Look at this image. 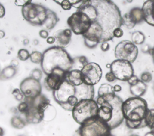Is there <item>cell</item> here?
Masks as SVG:
<instances>
[{
  "mask_svg": "<svg viewBox=\"0 0 154 136\" xmlns=\"http://www.w3.org/2000/svg\"><path fill=\"white\" fill-rule=\"evenodd\" d=\"M77 11L87 14L91 20L90 28L82 35L88 48L112 40L114 31L122 26L120 11L112 1L89 0Z\"/></svg>",
  "mask_w": 154,
  "mask_h": 136,
  "instance_id": "cell-1",
  "label": "cell"
},
{
  "mask_svg": "<svg viewBox=\"0 0 154 136\" xmlns=\"http://www.w3.org/2000/svg\"><path fill=\"white\" fill-rule=\"evenodd\" d=\"M54 100L64 110L72 111L74 107L82 99H93L94 96L93 86L84 83L74 86L64 80L60 87L52 92Z\"/></svg>",
  "mask_w": 154,
  "mask_h": 136,
  "instance_id": "cell-2",
  "label": "cell"
},
{
  "mask_svg": "<svg viewBox=\"0 0 154 136\" xmlns=\"http://www.w3.org/2000/svg\"><path fill=\"white\" fill-rule=\"evenodd\" d=\"M40 64L46 75L56 73L65 77L72 68L73 59L64 49L52 46L44 51Z\"/></svg>",
  "mask_w": 154,
  "mask_h": 136,
  "instance_id": "cell-3",
  "label": "cell"
},
{
  "mask_svg": "<svg viewBox=\"0 0 154 136\" xmlns=\"http://www.w3.org/2000/svg\"><path fill=\"white\" fill-rule=\"evenodd\" d=\"M149 108L146 101L137 96L130 97L123 101L122 112L126 126L130 129L146 127L145 117Z\"/></svg>",
  "mask_w": 154,
  "mask_h": 136,
  "instance_id": "cell-4",
  "label": "cell"
},
{
  "mask_svg": "<svg viewBox=\"0 0 154 136\" xmlns=\"http://www.w3.org/2000/svg\"><path fill=\"white\" fill-rule=\"evenodd\" d=\"M123 101L116 95L114 99L109 101H103L99 105L97 116L106 122L111 129L119 126L123 121L122 104Z\"/></svg>",
  "mask_w": 154,
  "mask_h": 136,
  "instance_id": "cell-5",
  "label": "cell"
},
{
  "mask_svg": "<svg viewBox=\"0 0 154 136\" xmlns=\"http://www.w3.org/2000/svg\"><path fill=\"white\" fill-rule=\"evenodd\" d=\"M111 131L106 122L96 116L80 125L73 136H109Z\"/></svg>",
  "mask_w": 154,
  "mask_h": 136,
  "instance_id": "cell-6",
  "label": "cell"
},
{
  "mask_svg": "<svg viewBox=\"0 0 154 136\" xmlns=\"http://www.w3.org/2000/svg\"><path fill=\"white\" fill-rule=\"evenodd\" d=\"M99 105L93 99H82L73 108L72 117L75 121L81 125L86 120L97 116Z\"/></svg>",
  "mask_w": 154,
  "mask_h": 136,
  "instance_id": "cell-7",
  "label": "cell"
},
{
  "mask_svg": "<svg viewBox=\"0 0 154 136\" xmlns=\"http://www.w3.org/2000/svg\"><path fill=\"white\" fill-rule=\"evenodd\" d=\"M47 10L45 7L34 3H29L22 7V14L25 20L34 26H42L46 16Z\"/></svg>",
  "mask_w": 154,
  "mask_h": 136,
  "instance_id": "cell-8",
  "label": "cell"
},
{
  "mask_svg": "<svg viewBox=\"0 0 154 136\" xmlns=\"http://www.w3.org/2000/svg\"><path fill=\"white\" fill-rule=\"evenodd\" d=\"M67 24L72 32L76 35H84L90 27L91 20L83 12L76 11L67 19Z\"/></svg>",
  "mask_w": 154,
  "mask_h": 136,
  "instance_id": "cell-9",
  "label": "cell"
},
{
  "mask_svg": "<svg viewBox=\"0 0 154 136\" xmlns=\"http://www.w3.org/2000/svg\"><path fill=\"white\" fill-rule=\"evenodd\" d=\"M138 49L132 41L123 40L117 44L115 48L114 55L117 59L125 60L131 64L137 58Z\"/></svg>",
  "mask_w": 154,
  "mask_h": 136,
  "instance_id": "cell-10",
  "label": "cell"
},
{
  "mask_svg": "<svg viewBox=\"0 0 154 136\" xmlns=\"http://www.w3.org/2000/svg\"><path fill=\"white\" fill-rule=\"evenodd\" d=\"M110 71L113 73L116 79L127 81L134 75V68L132 64L125 60L116 59L110 64Z\"/></svg>",
  "mask_w": 154,
  "mask_h": 136,
  "instance_id": "cell-11",
  "label": "cell"
},
{
  "mask_svg": "<svg viewBox=\"0 0 154 136\" xmlns=\"http://www.w3.org/2000/svg\"><path fill=\"white\" fill-rule=\"evenodd\" d=\"M81 77L84 84L93 86L100 80L102 71L100 65L95 62H89L81 71Z\"/></svg>",
  "mask_w": 154,
  "mask_h": 136,
  "instance_id": "cell-12",
  "label": "cell"
},
{
  "mask_svg": "<svg viewBox=\"0 0 154 136\" xmlns=\"http://www.w3.org/2000/svg\"><path fill=\"white\" fill-rule=\"evenodd\" d=\"M20 90L25 98H34L42 94V86L40 81L31 77L25 78L20 83Z\"/></svg>",
  "mask_w": 154,
  "mask_h": 136,
  "instance_id": "cell-13",
  "label": "cell"
},
{
  "mask_svg": "<svg viewBox=\"0 0 154 136\" xmlns=\"http://www.w3.org/2000/svg\"><path fill=\"white\" fill-rule=\"evenodd\" d=\"M113 86L109 84H102L98 89V96L96 99L97 105L103 101H109L116 96Z\"/></svg>",
  "mask_w": 154,
  "mask_h": 136,
  "instance_id": "cell-14",
  "label": "cell"
},
{
  "mask_svg": "<svg viewBox=\"0 0 154 136\" xmlns=\"http://www.w3.org/2000/svg\"><path fill=\"white\" fill-rule=\"evenodd\" d=\"M71 36L72 31L70 29H60L57 31L54 35L55 38L54 46L64 49L70 43Z\"/></svg>",
  "mask_w": 154,
  "mask_h": 136,
  "instance_id": "cell-15",
  "label": "cell"
},
{
  "mask_svg": "<svg viewBox=\"0 0 154 136\" xmlns=\"http://www.w3.org/2000/svg\"><path fill=\"white\" fill-rule=\"evenodd\" d=\"M65 77L56 73H52L47 75L45 78L44 85L48 90L54 91L57 90L62 84Z\"/></svg>",
  "mask_w": 154,
  "mask_h": 136,
  "instance_id": "cell-16",
  "label": "cell"
},
{
  "mask_svg": "<svg viewBox=\"0 0 154 136\" xmlns=\"http://www.w3.org/2000/svg\"><path fill=\"white\" fill-rule=\"evenodd\" d=\"M24 101L27 102L29 105L33 106L43 112L45 111L50 105L49 99L42 94L34 98H25Z\"/></svg>",
  "mask_w": 154,
  "mask_h": 136,
  "instance_id": "cell-17",
  "label": "cell"
},
{
  "mask_svg": "<svg viewBox=\"0 0 154 136\" xmlns=\"http://www.w3.org/2000/svg\"><path fill=\"white\" fill-rule=\"evenodd\" d=\"M29 106L28 110L25 114L26 122L28 123H38L42 122L45 116V112L33 106Z\"/></svg>",
  "mask_w": 154,
  "mask_h": 136,
  "instance_id": "cell-18",
  "label": "cell"
},
{
  "mask_svg": "<svg viewBox=\"0 0 154 136\" xmlns=\"http://www.w3.org/2000/svg\"><path fill=\"white\" fill-rule=\"evenodd\" d=\"M144 15V20L149 25L154 26V0L144 2L141 8Z\"/></svg>",
  "mask_w": 154,
  "mask_h": 136,
  "instance_id": "cell-19",
  "label": "cell"
},
{
  "mask_svg": "<svg viewBox=\"0 0 154 136\" xmlns=\"http://www.w3.org/2000/svg\"><path fill=\"white\" fill-rule=\"evenodd\" d=\"M64 80L74 86H79L84 83L81 77V72L78 69H72L67 72Z\"/></svg>",
  "mask_w": 154,
  "mask_h": 136,
  "instance_id": "cell-20",
  "label": "cell"
},
{
  "mask_svg": "<svg viewBox=\"0 0 154 136\" xmlns=\"http://www.w3.org/2000/svg\"><path fill=\"white\" fill-rule=\"evenodd\" d=\"M59 20V18L54 11L48 9L46 19L42 26H43L47 30H51L55 27Z\"/></svg>",
  "mask_w": 154,
  "mask_h": 136,
  "instance_id": "cell-21",
  "label": "cell"
},
{
  "mask_svg": "<svg viewBox=\"0 0 154 136\" xmlns=\"http://www.w3.org/2000/svg\"><path fill=\"white\" fill-rule=\"evenodd\" d=\"M147 90L146 84L143 82L141 80L135 85L131 86L130 87L131 93L134 95L135 96L141 97L143 96Z\"/></svg>",
  "mask_w": 154,
  "mask_h": 136,
  "instance_id": "cell-22",
  "label": "cell"
},
{
  "mask_svg": "<svg viewBox=\"0 0 154 136\" xmlns=\"http://www.w3.org/2000/svg\"><path fill=\"white\" fill-rule=\"evenodd\" d=\"M17 72L16 68L13 65H9L5 67L0 72V80H5L11 78Z\"/></svg>",
  "mask_w": 154,
  "mask_h": 136,
  "instance_id": "cell-23",
  "label": "cell"
},
{
  "mask_svg": "<svg viewBox=\"0 0 154 136\" xmlns=\"http://www.w3.org/2000/svg\"><path fill=\"white\" fill-rule=\"evenodd\" d=\"M88 64V62L85 56H77L75 58H73V65L72 69H78L81 71L82 69Z\"/></svg>",
  "mask_w": 154,
  "mask_h": 136,
  "instance_id": "cell-24",
  "label": "cell"
},
{
  "mask_svg": "<svg viewBox=\"0 0 154 136\" xmlns=\"http://www.w3.org/2000/svg\"><path fill=\"white\" fill-rule=\"evenodd\" d=\"M129 14L135 23H140L144 20V15L141 8L138 7L133 8L130 10Z\"/></svg>",
  "mask_w": 154,
  "mask_h": 136,
  "instance_id": "cell-25",
  "label": "cell"
},
{
  "mask_svg": "<svg viewBox=\"0 0 154 136\" xmlns=\"http://www.w3.org/2000/svg\"><path fill=\"white\" fill-rule=\"evenodd\" d=\"M26 122L19 116H14L11 119V126L17 129H22L26 125Z\"/></svg>",
  "mask_w": 154,
  "mask_h": 136,
  "instance_id": "cell-26",
  "label": "cell"
},
{
  "mask_svg": "<svg viewBox=\"0 0 154 136\" xmlns=\"http://www.w3.org/2000/svg\"><path fill=\"white\" fill-rule=\"evenodd\" d=\"M132 42L135 44H141L145 40L144 35L140 31H135L131 35Z\"/></svg>",
  "mask_w": 154,
  "mask_h": 136,
  "instance_id": "cell-27",
  "label": "cell"
},
{
  "mask_svg": "<svg viewBox=\"0 0 154 136\" xmlns=\"http://www.w3.org/2000/svg\"><path fill=\"white\" fill-rule=\"evenodd\" d=\"M144 120L147 126L150 129L154 128V108L148 110Z\"/></svg>",
  "mask_w": 154,
  "mask_h": 136,
  "instance_id": "cell-28",
  "label": "cell"
},
{
  "mask_svg": "<svg viewBox=\"0 0 154 136\" xmlns=\"http://www.w3.org/2000/svg\"><path fill=\"white\" fill-rule=\"evenodd\" d=\"M136 23L133 21L129 13L124 14L122 16V25L125 26L128 29L133 28Z\"/></svg>",
  "mask_w": 154,
  "mask_h": 136,
  "instance_id": "cell-29",
  "label": "cell"
},
{
  "mask_svg": "<svg viewBox=\"0 0 154 136\" xmlns=\"http://www.w3.org/2000/svg\"><path fill=\"white\" fill-rule=\"evenodd\" d=\"M43 53L38 51L32 52L29 56V59L31 61L35 64H40L42 60Z\"/></svg>",
  "mask_w": 154,
  "mask_h": 136,
  "instance_id": "cell-30",
  "label": "cell"
},
{
  "mask_svg": "<svg viewBox=\"0 0 154 136\" xmlns=\"http://www.w3.org/2000/svg\"><path fill=\"white\" fill-rule=\"evenodd\" d=\"M30 54L29 52L25 49H20L17 52V57L20 61H25L29 58Z\"/></svg>",
  "mask_w": 154,
  "mask_h": 136,
  "instance_id": "cell-31",
  "label": "cell"
},
{
  "mask_svg": "<svg viewBox=\"0 0 154 136\" xmlns=\"http://www.w3.org/2000/svg\"><path fill=\"white\" fill-rule=\"evenodd\" d=\"M12 95L14 96V97L17 101L22 102L25 99V96L21 92V90H20V89H14L12 91Z\"/></svg>",
  "mask_w": 154,
  "mask_h": 136,
  "instance_id": "cell-32",
  "label": "cell"
},
{
  "mask_svg": "<svg viewBox=\"0 0 154 136\" xmlns=\"http://www.w3.org/2000/svg\"><path fill=\"white\" fill-rule=\"evenodd\" d=\"M54 1L55 2H57L58 4H60L62 7V8L64 10H69L71 9L72 7L69 0H61V1L55 0Z\"/></svg>",
  "mask_w": 154,
  "mask_h": 136,
  "instance_id": "cell-33",
  "label": "cell"
},
{
  "mask_svg": "<svg viewBox=\"0 0 154 136\" xmlns=\"http://www.w3.org/2000/svg\"><path fill=\"white\" fill-rule=\"evenodd\" d=\"M29 104H28L27 102L23 101L22 102H20V103L17 106V110L18 111L22 113V114H25L27 111L29 109Z\"/></svg>",
  "mask_w": 154,
  "mask_h": 136,
  "instance_id": "cell-34",
  "label": "cell"
},
{
  "mask_svg": "<svg viewBox=\"0 0 154 136\" xmlns=\"http://www.w3.org/2000/svg\"><path fill=\"white\" fill-rule=\"evenodd\" d=\"M30 77H32L33 78H34L38 81H40L42 77V72L40 69H39L38 68L34 69V70H32L31 71Z\"/></svg>",
  "mask_w": 154,
  "mask_h": 136,
  "instance_id": "cell-35",
  "label": "cell"
},
{
  "mask_svg": "<svg viewBox=\"0 0 154 136\" xmlns=\"http://www.w3.org/2000/svg\"><path fill=\"white\" fill-rule=\"evenodd\" d=\"M140 79L144 83H149L152 80V75L149 72H144L141 75Z\"/></svg>",
  "mask_w": 154,
  "mask_h": 136,
  "instance_id": "cell-36",
  "label": "cell"
},
{
  "mask_svg": "<svg viewBox=\"0 0 154 136\" xmlns=\"http://www.w3.org/2000/svg\"><path fill=\"white\" fill-rule=\"evenodd\" d=\"M123 35V31L121 28H118L116 29L113 32L114 37L120 38Z\"/></svg>",
  "mask_w": 154,
  "mask_h": 136,
  "instance_id": "cell-37",
  "label": "cell"
},
{
  "mask_svg": "<svg viewBox=\"0 0 154 136\" xmlns=\"http://www.w3.org/2000/svg\"><path fill=\"white\" fill-rule=\"evenodd\" d=\"M15 4L17 6H20V7H24L26 5H28V4L32 2L31 1H26V0H16L14 1Z\"/></svg>",
  "mask_w": 154,
  "mask_h": 136,
  "instance_id": "cell-38",
  "label": "cell"
},
{
  "mask_svg": "<svg viewBox=\"0 0 154 136\" xmlns=\"http://www.w3.org/2000/svg\"><path fill=\"white\" fill-rule=\"evenodd\" d=\"M139 80H140L138 79V78L136 75H134L128 80V82L131 86H134V85L136 84L139 81Z\"/></svg>",
  "mask_w": 154,
  "mask_h": 136,
  "instance_id": "cell-39",
  "label": "cell"
},
{
  "mask_svg": "<svg viewBox=\"0 0 154 136\" xmlns=\"http://www.w3.org/2000/svg\"><path fill=\"white\" fill-rule=\"evenodd\" d=\"M105 78L106 80L109 81V82H112L114 81L116 78L115 77V75L113 74V73L111 71L107 72L106 74H105Z\"/></svg>",
  "mask_w": 154,
  "mask_h": 136,
  "instance_id": "cell-40",
  "label": "cell"
},
{
  "mask_svg": "<svg viewBox=\"0 0 154 136\" xmlns=\"http://www.w3.org/2000/svg\"><path fill=\"white\" fill-rule=\"evenodd\" d=\"M100 49L103 52H106L109 49V44L108 42L102 43L100 46Z\"/></svg>",
  "mask_w": 154,
  "mask_h": 136,
  "instance_id": "cell-41",
  "label": "cell"
},
{
  "mask_svg": "<svg viewBox=\"0 0 154 136\" xmlns=\"http://www.w3.org/2000/svg\"><path fill=\"white\" fill-rule=\"evenodd\" d=\"M39 35L40 36L43 38H45V39H47V38L49 37V34H48V32L45 29H42V30H40V32H39Z\"/></svg>",
  "mask_w": 154,
  "mask_h": 136,
  "instance_id": "cell-42",
  "label": "cell"
},
{
  "mask_svg": "<svg viewBox=\"0 0 154 136\" xmlns=\"http://www.w3.org/2000/svg\"><path fill=\"white\" fill-rule=\"evenodd\" d=\"M5 14V10L2 4L0 3V18H2Z\"/></svg>",
  "mask_w": 154,
  "mask_h": 136,
  "instance_id": "cell-43",
  "label": "cell"
},
{
  "mask_svg": "<svg viewBox=\"0 0 154 136\" xmlns=\"http://www.w3.org/2000/svg\"><path fill=\"white\" fill-rule=\"evenodd\" d=\"M46 42L49 44H52L54 43H55V38L54 36L52 37H48L46 39Z\"/></svg>",
  "mask_w": 154,
  "mask_h": 136,
  "instance_id": "cell-44",
  "label": "cell"
},
{
  "mask_svg": "<svg viewBox=\"0 0 154 136\" xmlns=\"http://www.w3.org/2000/svg\"><path fill=\"white\" fill-rule=\"evenodd\" d=\"M113 88H114V92H120V91H121V90H122V87L120 86V85H119V84H116V85H115L114 86H113Z\"/></svg>",
  "mask_w": 154,
  "mask_h": 136,
  "instance_id": "cell-45",
  "label": "cell"
},
{
  "mask_svg": "<svg viewBox=\"0 0 154 136\" xmlns=\"http://www.w3.org/2000/svg\"><path fill=\"white\" fill-rule=\"evenodd\" d=\"M149 52L152 55V58H153V62H154V47L151 49L149 50Z\"/></svg>",
  "mask_w": 154,
  "mask_h": 136,
  "instance_id": "cell-46",
  "label": "cell"
},
{
  "mask_svg": "<svg viewBox=\"0 0 154 136\" xmlns=\"http://www.w3.org/2000/svg\"><path fill=\"white\" fill-rule=\"evenodd\" d=\"M5 37V32L3 31L0 30V38H2Z\"/></svg>",
  "mask_w": 154,
  "mask_h": 136,
  "instance_id": "cell-47",
  "label": "cell"
},
{
  "mask_svg": "<svg viewBox=\"0 0 154 136\" xmlns=\"http://www.w3.org/2000/svg\"><path fill=\"white\" fill-rule=\"evenodd\" d=\"M144 136H154V134L153 132H152L151 131H150V132L146 133Z\"/></svg>",
  "mask_w": 154,
  "mask_h": 136,
  "instance_id": "cell-48",
  "label": "cell"
},
{
  "mask_svg": "<svg viewBox=\"0 0 154 136\" xmlns=\"http://www.w3.org/2000/svg\"><path fill=\"white\" fill-rule=\"evenodd\" d=\"M4 135V129L0 127V136H3Z\"/></svg>",
  "mask_w": 154,
  "mask_h": 136,
  "instance_id": "cell-49",
  "label": "cell"
},
{
  "mask_svg": "<svg viewBox=\"0 0 154 136\" xmlns=\"http://www.w3.org/2000/svg\"><path fill=\"white\" fill-rule=\"evenodd\" d=\"M150 131L154 134V128L152 129H150Z\"/></svg>",
  "mask_w": 154,
  "mask_h": 136,
  "instance_id": "cell-50",
  "label": "cell"
},
{
  "mask_svg": "<svg viewBox=\"0 0 154 136\" xmlns=\"http://www.w3.org/2000/svg\"><path fill=\"white\" fill-rule=\"evenodd\" d=\"M131 136H138V135H136V134H133V135H131Z\"/></svg>",
  "mask_w": 154,
  "mask_h": 136,
  "instance_id": "cell-51",
  "label": "cell"
},
{
  "mask_svg": "<svg viewBox=\"0 0 154 136\" xmlns=\"http://www.w3.org/2000/svg\"><path fill=\"white\" fill-rule=\"evenodd\" d=\"M109 136H114V135H112V134H110Z\"/></svg>",
  "mask_w": 154,
  "mask_h": 136,
  "instance_id": "cell-52",
  "label": "cell"
},
{
  "mask_svg": "<svg viewBox=\"0 0 154 136\" xmlns=\"http://www.w3.org/2000/svg\"><path fill=\"white\" fill-rule=\"evenodd\" d=\"M0 72H1V68H0Z\"/></svg>",
  "mask_w": 154,
  "mask_h": 136,
  "instance_id": "cell-53",
  "label": "cell"
},
{
  "mask_svg": "<svg viewBox=\"0 0 154 136\" xmlns=\"http://www.w3.org/2000/svg\"><path fill=\"white\" fill-rule=\"evenodd\" d=\"M20 136H24V135H20Z\"/></svg>",
  "mask_w": 154,
  "mask_h": 136,
  "instance_id": "cell-54",
  "label": "cell"
}]
</instances>
